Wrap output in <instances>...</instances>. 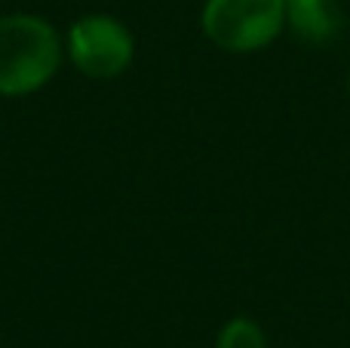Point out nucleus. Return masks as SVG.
I'll list each match as a JSON object with an SVG mask.
<instances>
[{"label":"nucleus","instance_id":"1","mask_svg":"<svg viewBox=\"0 0 350 348\" xmlns=\"http://www.w3.org/2000/svg\"><path fill=\"white\" fill-rule=\"evenodd\" d=\"M65 65V34L40 12L0 16V99L46 90Z\"/></svg>","mask_w":350,"mask_h":348},{"label":"nucleus","instance_id":"2","mask_svg":"<svg viewBox=\"0 0 350 348\" xmlns=\"http://www.w3.org/2000/svg\"><path fill=\"white\" fill-rule=\"evenodd\" d=\"M203 37L230 55H252L286 34L283 0H203Z\"/></svg>","mask_w":350,"mask_h":348},{"label":"nucleus","instance_id":"3","mask_svg":"<svg viewBox=\"0 0 350 348\" xmlns=\"http://www.w3.org/2000/svg\"><path fill=\"white\" fill-rule=\"evenodd\" d=\"M65 62L86 80H117L135 62V34L120 16L86 12L65 31Z\"/></svg>","mask_w":350,"mask_h":348},{"label":"nucleus","instance_id":"4","mask_svg":"<svg viewBox=\"0 0 350 348\" xmlns=\"http://www.w3.org/2000/svg\"><path fill=\"white\" fill-rule=\"evenodd\" d=\"M286 6V31L295 40L310 43V47H326L335 43L341 34V16L338 0H283Z\"/></svg>","mask_w":350,"mask_h":348},{"label":"nucleus","instance_id":"5","mask_svg":"<svg viewBox=\"0 0 350 348\" xmlns=\"http://www.w3.org/2000/svg\"><path fill=\"white\" fill-rule=\"evenodd\" d=\"M212 348H271V343L261 321H255L252 314H234L218 327Z\"/></svg>","mask_w":350,"mask_h":348},{"label":"nucleus","instance_id":"6","mask_svg":"<svg viewBox=\"0 0 350 348\" xmlns=\"http://www.w3.org/2000/svg\"><path fill=\"white\" fill-rule=\"evenodd\" d=\"M347 99H350V71H347Z\"/></svg>","mask_w":350,"mask_h":348}]
</instances>
